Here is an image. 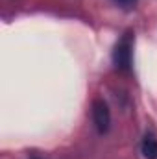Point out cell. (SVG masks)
Wrapping results in <instances>:
<instances>
[{
    "label": "cell",
    "mask_w": 157,
    "mask_h": 159,
    "mask_svg": "<svg viewBox=\"0 0 157 159\" xmlns=\"http://www.w3.org/2000/svg\"><path fill=\"white\" fill-rule=\"evenodd\" d=\"M115 2H117V4H120V6H131L135 0H115Z\"/></svg>",
    "instance_id": "4"
},
{
    "label": "cell",
    "mask_w": 157,
    "mask_h": 159,
    "mask_svg": "<svg viewBox=\"0 0 157 159\" xmlns=\"http://www.w3.org/2000/svg\"><path fill=\"white\" fill-rule=\"evenodd\" d=\"M113 59H115V65L118 69H122V70L129 69V65H131V39H129V34L117 44Z\"/></svg>",
    "instance_id": "2"
},
{
    "label": "cell",
    "mask_w": 157,
    "mask_h": 159,
    "mask_svg": "<svg viewBox=\"0 0 157 159\" xmlns=\"http://www.w3.org/2000/svg\"><path fill=\"white\" fill-rule=\"evenodd\" d=\"M141 148H142V156L146 159H157V139L155 137H152V135L144 137Z\"/></svg>",
    "instance_id": "3"
},
{
    "label": "cell",
    "mask_w": 157,
    "mask_h": 159,
    "mask_svg": "<svg viewBox=\"0 0 157 159\" xmlns=\"http://www.w3.org/2000/svg\"><path fill=\"white\" fill-rule=\"evenodd\" d=\"M92 120H94V126L100 133H105L109 129L111 113H109V107L104 100H94L92 102Z\"/></svg>",
    "instance_id": "1"
}]
</instances>
